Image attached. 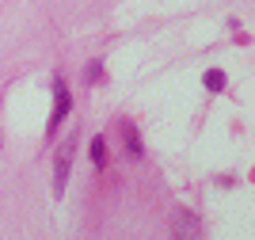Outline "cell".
Here are the masks:
<instances>
[{"instance_id": "obj_1", "label": "cell", "mask_w": 255, "mask_h": 240, "mask_svg": "<svg viewBox=\"0 0 255 240\" xmlns=\"http://www.w3.org/2000/svg\"><path fill=\"white\" fill-rule=\"evenodd\" d=\"M73 157H76V134H69V141H61V149H57V160H53V199H61L65 187H69Z\"/></svg>"}, {"instance_id": "obj_2", "label": "cell", "mask_w": 255, "mask_h": 240, "mask_svg": "<svg viewBox=\"0 0 255 240\" xmlns=\"http://www.w3.org/2000/svg\"><path fill=\"white\" fill-rule=\"evenodd\" d=\"M69 107H73V95H69V88H65L61 76H53V111H50V130L46 134H57V126L65 122V115H69Z\"/></svg>"}, {"instance_id": "obj_3", "label": "cell", "mask_w": 255, "mask_h": 240, "mask_svg": "<svg viewBox=\"0 0 255 240\" xmlns=\"http://www.w3.org/2000/svg\"><path fill=\"white\" fill-rule=\"evenodd\" d=\"M171 237H202V221H198V214H191V210H175L171 214Z\"/></svg>"}, {"instance_id": "obj_4", "label": "cell", "mask_w": 255, "mask_h": 240, "mask_svg": "<svg viewBox=\"0 0 255 240\" xmlns=\"http://www.w3.org/2000/svg\"><path fill=\"white\" fill-rule=\"evenodd\" d=\"M122 137H126V153H129L133 160H137L141 153H145V149H141V137H137V126H133V122H126V126H122Z\"/></svg>"}, {"instance_id": "obj_5", "label": "cell", "mask_w": 255, "mask_h": 240, "mask_svg": "<svg viewBox=\"0 0 255 240\" xmlns=\"http://www.w3.org/2000/svg\"><path fill=\"white\" fill-rule=\"evenodd\" d=\"M92 164H96V168L107 164V141H103V137H96V141H92Z\"/></svg>"}, {"instance_id": "obj_6", "label": "cell", "mask_w": 255, "mask_h": 240, "mask_svg": "<svg viewBox=\"0 0 255 240\" xmlns=\"http://www.w3.org/2000/svg\"><path fill=\"white\" fill-rule=\"evenodd\" d=\"M206 88H210V92H221V88H225V73L210 69V73H206Z\"/></svg>"}, {"instance_id": "obj_7", "label": "cell", "mask_w": 255, "mask_h": 240, "mask_svg": "<svg viewBox=\"0 0 255 240\" xmlns=\"http://www.w3.org/2000/svg\"><path fill=\"white\" fill-rule=\"evenodd\" d=\"M84 80H88V84L103 80V65H99V61H92V65H88V69H84Z\"/></svg>"}]
</instances>
